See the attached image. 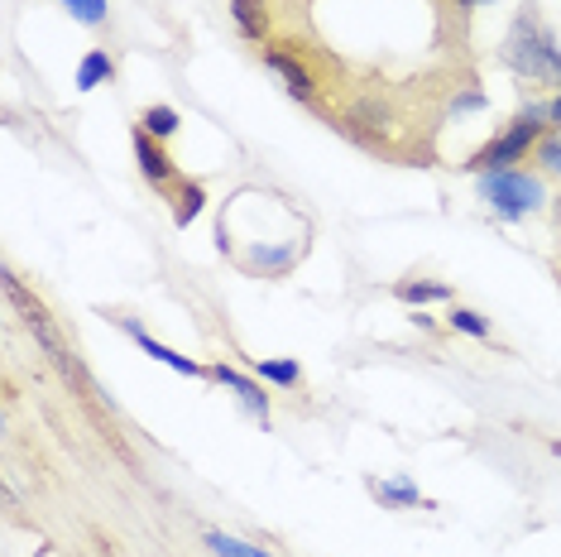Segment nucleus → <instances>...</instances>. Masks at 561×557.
I'll use <instances>...</instances> for the list:
<instances>
[{"label": "nucleus", "mask_w": 561, "mask_h": 557, "mask_svg": "<svg viewBox=\"0 0 561 557\" xmlns=\"http://www.w3.org/2000/svg\"><path fill=\"white\" fill-rule=\"evenodd\" d=\"M552 270L561 278V197H557V255H552Z\"/></svg>", "instance_id": "nucleus-22"}, {"label": "nucleus", "mask_w": 561, "mask_h": 557, "mask_svg": "<svg viewBox=\"0 0 561 557\" xmlns=\"http://www.w3.org/2000/svg\"><path fill=\"white\" fill-rule=\"evenodd\" d=\"M369 496H375L385 510H427V496L413 486L408 476H393V480H369Z\"/></svg>", "instance_id": "nucleus-9"}, {"label": "nucleus", "mask_w": 561, "mask_h": 557, "mask_svg": "<svg viewBox=\"0 0 561 557\" xmlns=\"http://www.w3.org/2000/svg\"><path fill=\"white\" fill-rule=\"evenodd\" d=\"M130 145H135V163H139V173H145V183L159 187V193H173L178 163H173L169 149H163V139H154V135L145 130V125H135V130H130Z\"/></svg>", "instance_id": "nucleus-6"}, {"label": "nucleus", "mask_w": 561, "mask_h": 557, "mask_svg": "<svg viewBox=\"0 0 561 557\" xmlns=\"http://www.w3.org/2000/svg\"><path fill=\"white\" fill-rule=\"evenodd\" d=\"M5 308H10V318H20L24 332L39 341V351L58 365L62 375H78V361H72V351H68V341H62V332H58L54 312L39 303V294H30V288H24V278L15 270H5Z\"/></svg>", "instance_id": "nucleus-3"}, {"label": "nucleus", "mask_w": 561, "mask_h": 557, "mask_svg": "<svg viewBox=\"0 0 561 557\" xmlns=\"http://www.w3.org/2000/svg\"><path fill=\"white\" fill-rule=\"evenodd\" d=\"M446 327H451V332H461V337H476V341H490V332H494L484 312L461 308V303H451V308H446Z\"/></svg>", "instance_id": "nucleus-16"}, {"label": "nucleus", "mask_w": 561, "mask_h": 557, "mask_svg": "<svg viewBox=\"0 0 561 557\" xmlns=\"http://www.w3.org/2000/svg\"><path fill=\"white\" fill-rule=\"evenodd\" d=\"M480 202L500 221H523L547 202V187H542L538 173L500 169V173H480Z\"/></svg>", "instance_id": "nucleus-4"}, {"label": "nucleus", "mask_w": 561, "mask_h": 557, "mask_svg": "<svg viewBox=\"0 0 561 557\" xmlns=\"http://www.w3.org/2000/svg\"><path fill=\"white\" fill-rule=\"evenodd\" d=\"M264 68L274 72L278 82H284V92L288 96H298V101H317V72L302 62V54L293 44H264Z\"/></svg>", "instance_id": "nucleus-5"}, {"label": "nucleus", "mask_w": 561, "mask_h": 557, "mask_svg": "<svg viewBox=\"0 0 561 557\" xmlns=\"http://www.w3.org/2000/svg\"><path fill=\"white\" fill-rule=\"evenodd\" d=\"M207 548H211L216 557H274V553L254 548V543L236 538V534H221V528H211V534H207Z\"/></svg>", "instance_id": "nucleus-17"}, {"label": "nucleus", "mask_w": 561, "mask_h": 557, "mask_svg": "<svg viewBox=\"0 0 561 557\" xmlns=\"http://www.w3.org/2000/svg\"><path fill=\"white\" fill-rule=\"evenodd\" d=\"M547 125H552V130H561V92L547 96Z\"/></svg>", "instance_id": "nucleus-21"}, {"label": "nucleus", "mask_w": 561, "mask_h": 557, "mask_svg": "<svg viewBox=\"0 0 561 557\" xmlns=\"http://www.w3.org/2000/svg\"><path fill=\"white\" fill-rule=\"evenodd\" d=\"M121 327H125V337H130V341H135V346H139V351H145V356H154V361H163V365H169V371H178V375H193V379H202V375H211V371H207V365H197L193 356H178V351H173V346H163V341H154V337H149V332H145V322H139V318H121Z\"/></svg>", "instance_id": "nucleus-8"}, {"label": "nucleus", "mask_w": 561, "mask_h": 557, "mask_svg": "<svg viewBox=\"0 0 561 557\" xmlns=\"http://www.w3.org/2000/svg\"><path fill=\"white\" fill-rule=\"evenodd\" d=\"M62 10H68L78 24H87V30H101V24L111 20V5L106 0H62Z\"/></svg>", "instance_id": "nucleus-19"}, {"label": "nucleus", "mask_w": 561, "mask_h": 557, "mask_svg": "<svg viewBox=\"0 0 561 557\" xmlns=\"http://www.w3.org/2000/svg\"><path fill=\"white\" fill-rule=\"evenodd\" d=\"M484 106V92H456L451 96V111H480Z\"/></svg>", "instance_id": "nucleus-20"}, {"label": "nucleus", "mask_w": 561, "mask_h": 557, "mask_svg": "<svg viewBox=\"0 0 561 557\" xmlns=\"http://www.w3.org/2000/svg\"><path fill=\"white\" fill-rule=\"evenodd\" d=\"M231 20H236V30L245 34V39H254V44H264L270 39V30H274L270 0H231Z\"/></svg>", "instance_id": "nucleus-10"}, {"label": "nucleus", "mask_w": 561, "mask_h": 557, "mask_svg": "<svg viewBox=\"0 0 561 557\" xmlns=\"http://www.w3.org/2000/svg\"><path fill=\"white\" fill-rule=\"evenodd\" d=\"M211 379H216V385L231 389V395H236L240 403H245V413H250V418H260V423L270 428V395H264L260 379L240 375L236 365H226V361H216V365H211Z\"/></svg>", "instance_id": "nucleus-7"}, {"label": "nucleus", "mask_w": 561, "mask_h": 557, "mask_svg": "<svg viewBox=\"0 0 561 557\" xmlns=\"http://www.w3.org/2000/svg\"><path fill=\"white\" fill-rule=\"evenodd\" d=\"M547 130H552V125H547V101H528V106H523L500 135L484 139L476 155L466 159V173H476V179H480V173L514 169V163L533 159V149H538V139H542Z\"/></svg>", "instance_id": "nucleus-2"}, {"label": "nucleus", "mask_w": 561, "mask_h": 557, "mask_svg": "<svg viewBox=\"0 0 561 557\" xmlns=\"http://www.w3.org/2000/svg\"><path fill=\"white\" fill-rule=\"evenodd\" d=\"M139 125H145L154 139H173L178 130H183V116L169 106V101H154V106H145L139 111Z\"/></svg>", "instance_id": "nucleus-15"}, {"label": "nucleus", "mask_w": 561, "mask_h": 557, "mask_svg": "<svg viewBox=\"0 0 561 557\" xmlns=\"http://www.w3.org/2000/svg\"><path fill=\"white\" fill-rule=\"evenodd\" d=\"M461 10H476V5H494V0H456Z\"/></svg>", "instance_id": "nucleus-23"}, {"label": "nucleus", "mask_w": 561, "mask_h": 557, "mask_svg": "<svg viewBox=\"0 0 561 557\" xmlns=\"http://www.w3.org/2000/svg\"><path fill=\"white\" fill-rule=\"evenodd\" d=\"M169 202H173V226H183V231H187V226L207 212V187H202L197 179H178Z\"/></svg>", "instance_id": "nucleus-11"}, {"label": "nucleus", "mask_w": 561, "mask_h": 557, "mask_svg": "<svg viewBox=\"0 0 561 557\" xmlns=\"http://www.w3.org/2000/svg\"><path fill=\"white\" fill-rule=\"evenodd\" d=\"M500 62L518 82L561 92V44H557V34L547 30V20L538 15L533 0L514 15V24H508V34L500 44Z\"/></svg>", "instance_id": "nucleus-1"}, {"label": "nucleus", "mask_w": 561, "mask_h": 557, "mask_svg": "<svg viewBox=\"0 0 561 557\" xmlns=\"http://www.w3.org/2000/svg\"><path fill=\"white\" fill-rule=\"evenodd\" d=\"M254 375H260L264 385H278V389H298L302 385V365L288 361V356H260L254 361Z\"/></svg>", "instance_id": "nucleus-14"}, {"label": "nucleus", "mask_w": 561, "mask_h": 557, "mask_svg": "<svg viewBox=\"0 0 561 557\" xmlns=\"http://www.w3.org/2000/svg\"><path fill=\"white\" fill-rule=\"evenodd\" d=\"M111 78H116V58H111L106 48H87L82 62H78V78H72V82H78V92H96V87L111 82Z\"/></svg>", "instance_id": "nucleus-13"}, {"label": "nucleus", "mask_w": 561, "mask_h": 557, "mask_svg": "<svg viewBox=\"0 0 561 557\" xmlns=\"http://www.w3.org/2000/svg\"><path fill=\"white\" fill-rule=\"evenodd\" d=\"M393 298L408 303V308H427V303H446L451 298V284H442V278H399L393 284Z\"/></svg>", "instance_id": "nucleus-12"}, {"label": "nucleus", "mask_w": 561, "mask_h": 557, "mask_svg": "<svg viewBox=\"0 0 561 557\" xmlns=\"http://www.w3.org/2000/svg\"><path fill=\"white\" fill-rule=\"evenodd\" d=\"M533 163L547 173V179H561V130H547L533 149Z\"/></svg>", "instance_id": "nucleus-18"}]
</instances>
